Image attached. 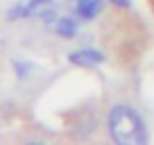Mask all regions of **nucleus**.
I'll use <instances>...</instances> for the list:
<instances>
[{"instance_id":"f257e3e1","label":"nucleus","mask_w":154,"mask_h":145,"mask_svg":"<svg viewBox=\"0 0 154 145\" xmlns=\"http://www.w3.org/2000/svg\"><path fill=\"white\" fill-rule=\"evenodd\" d=\"M111 138L118 145H143L147 143V129L140 113L129 104H113L106 116Z\"/></svg>"},{"instance_id":"f03ea898","label":"nucleus","mask_w":154,"mask_h":145,"mask_svg":"<svg viewBox=\"0 0 154 145\" xmlns=\"http://www.w3.org/2000/svg\"><path fill=\"white\" fill-rule=\"evenodd\" d=\"M68 61L75 63V66H84V68H91L97 66V63L104 61V54L95 48H84V50H75V52L68 54Z\"/></svg>"},{"instance_id":"7ed1b4c3","label":"nucleus","mask_w":154,"mask_h":145,"mask_svg":"<svg viewBox=\"0 0 154 145\" xmlns=\"http://www.w3.org/2000/svg\"><path fill=\"white\" fill-rule=\"evenodd\" d=\"M72 9H75V16L79 20H93L104 9V0H75Z\"/></svg>"},{"instance_id":"20e7f679","label":"nucleus","mask_w":154,"mask_h":145,"mask_svg":"<svg viewBox=\"0 0 154 145\" xmlns=\"http://www.w3.org/2000/svg\"><path fill=\"white\" fill-rule=\"evenodd\" d=\"M50 27H52L59 36H63V39H72L77 34V18L75 16H57Z\"/></svg>"},{"instance_id":"39448f33","label":"nucleus","mask_w":154,"mask_h":145,"mask_svg":"<svg viewBox=\"0 0 154 145\" xmlns=\"http://www.w3.org/2000/svg\"><path fill=\"white\" fill-rule=\"evenodd\" d=\"M116 7H129L131 5V0H111Z\"/></svg>"}]
</instances>
